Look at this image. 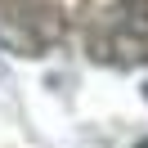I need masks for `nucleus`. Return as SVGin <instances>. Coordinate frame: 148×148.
<instances>
[{"label": "nucleus", "instance_id": "nucleus-1", "mask_svg": "<svg viewBox=\"0 0 148 148\" xmlns=\"http://www.w3.org/2000/svg\"><path fill=\"white\" fill-rule=\"evenodd\" d=\"M99 54L117 67H144L148 63V0H121L103 18Z\"/></svg>", "mask_w": 148, "mask_h": 148}, {"label": "nucleus", "instance_id": "nucleus-3", "mask_svg": "<svg viewBox=\"0 0 148 148\" xmlns=\"http://www.w3.org/2000/svg\"><path fill=\"white\" fill-rule=\"evenodd\" d=\"M144 90H148V85H144Z\"/></svg>", "mask_w": 148, "mask_h": 148}, {"label": "nucleus", "instance_id": "nucleus-2", "mask_svg": "<svg viewBox=\"0 0 148 148\" xmlns=\"http://www.w3.org/2000/svg\"><path fill=\"white\" fill-rule=\"evenodd\" d=\"M135 148H148V139H139V144H135Z\"/></svg>", "mask_w": 148, "mask_h": 148}]
</instances>
